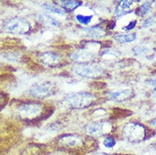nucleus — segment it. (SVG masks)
<instances>
[{
    "instance_id": "nucleus-1",
    "label": "nucleus",
    "mask_w": 156,
    "mask_h": 155,
    "mask_svg": "<svg viewBox=\"0 0 156 155\" xmlns=\"http://www.w3.org/2000/svg\"><path fill=\"white\" fill-rule=\"evenodd\" d=\"M95 97L93 94L86 92L71 93L66 97V104L71 109H85L94 103Z\"/></svg>"
},
{
    "instance_id": "nucleus-2",
    "label": "nucleus",
    "mask_w": 156,
    "mask_h": 155,
    "mask_svg": "<svg viewBox=\"0 0 156 155\" xmlns=\"http://www.w3.org/2000/svg\"><path fill=\"white\" fill-rule=\"evenodd\" d=\"M147 134V129L144 125L136 122H130L123 128V135L129 142L136 143L144 139Z\"/></svg>"
},
{
    "instance_id": "nucleus-3",
    "label": "nucleus",
    "mask_w": 156,
    "mask_h": 155,
    "mask_svg": "<svg viewBox=\"0 0 156 155\" xmlns=\"http://www.w3.org/2000/svg\"><path fill=\"white\" fill-rule=\"evenodd\" d=\"M73 72L83 78H98L103 75L104 70L98 65L87 63L76 65L73 67Z\"/></svg>"
},
{
    "instance_id": "nucleus-4",
    "label": "nucleus",
    "mask_w": 156,
    "mask_h": 155,
    "mask_svg": "<svg viewBox=\"0 0 156 155\" xmlns=\"http://www.w3.org/2000/svg\"><path fill=\"white\" fill-rule=\"evenodd\" d=\"M43 107L37 103H25L18 108L17 113L20 119L27 121L35 120L41 115Z\"/></svg>"
},
{
    "instance_id": "nucleus-5",
    "label": "nucleus",
    "mask_w": 156,
    "mask_h": 155,
    "mask_svg": "<svg viewBox=\"0 0 156 155\" xmlns=\"http://www.w3.org/2000/svg\"><path fill=\"white\" fill-rule=\"evenodd\" d=\"M4 29L14 34H26L31 31V26L27 20L20 17H14L6 20L4 24Z\"/></svg>"
},
{
    "instance_id": "nucleus-6",
    "label": "nucleus",
    "mask_w": 156,
    "mask_h": 155,
    "mask_svg": "<svg viewBox=\"0 0 156 155\" xmlns=\"http://www.w3.org/2000/svg\"><path fill=\"white\" fill-rule=\"evenodd\" d=\"M55 93V86L49 82H39L31 86L30 94L37 98H44L52 96Z\"/></svg>"
},
{
    "instance_id": "nucleus-7",
    "label": "nucleus",
    "mask_w": 156,
    "mask_h": 155,
    "mask_svg": "<svg viewBox=\"0 0 156 155\" xmlns=\"http://www.w3.org/2000/svg\"><path fill=\"white\" fill-rule=\"evenodd\" d=\"M109 130V124L105 121H94L87 125L86 131L91 136H102Z\"/></svg>"
},
{
    "instance_id": "nucleus-8",
    "label": "nucleus",
    "mask_w": 156,
    "mask_h": 155,
    "mask_svg": "<svg viewBox=\"0 0 156 155\" xmlns=\"http://www.w3.org/2000/svg\"><path fill=\"white\" fill-rule=\"evenodd\" d=\"M70 58L77 64H87L94 58V51H91L87 48H82L74 52Z\"/></svg>"
},
{
    "instance_id": "nucleus-9",
    "label": "nucleus",
    "mask_w": 156,
    "mask_h": 155,
    "mask_svg": "<svg viewBox=\"0 0 156 155\" xmlns=\"http://www.w3.org/2000/svg\"><path fill=\"white\" fill-rule=\"evenodd\" d=\"M38 59L43 65L55 67L60 61V57L54 52H44L38 56Z\"/></svg>"
},
{
    "instance_id": "nucleus-10",
    "label": "nucleus",
    "mask_w": 156,
    "mask_h": 155,
    "mask_svg": "<svg viewBox=\"0 0 156 155\" xmlns=\"http://www.w3.org/2000/svg\"><path fill=\"white\" fill-rule=\"evenodd\" d=\"M133 1H125V0L120 1L118 3V4H117L115 13L116 18H121L122 16H124L126 15L129 14V13H131L132 11H130L129 9L133 5Z\"/></svg>"
},
{
    "instance_id": "nucleus-11",
    "label": "nucleus",
    "mask_w": 156,
    "mask_h": 155,
    "mask_svg": "<svg viewBox=\"0 0 156 155\" xmlns=\"http://www.w3.org/2000/svg\"><path fill=\"white\" fill-rule=\"evenodd\" d=\"M133 91L129 89L120 90V91H115V92H110L109 93V97L115 101H125L128 99L129 97L132 96Z\"/></svg>"
},
{
    "instance_id": "nucleus-12",
    "label": "nucleus",
    "mask_w": 156,
    "mask_h": 155,
    "mask_svg": "<svg viewBox=\"0 0 156 155\" xmlns=\"http://www.w3.org/2000/svg\"><path fill=\"white\" fill-rule=\"evenodd\" d=\"M37 19L41 23H43V25L48 26H52V27H58V26H59V21L58 19L52 17L48 14H45V13L38 14Z\"/></svg>"
},
{
    "instance_id": "nucleus-13",
    "label": "nucleus",
    "mask_w": 156,
    "mask_h": 155,
    "mask_svg": "<svg viewBox=\"0 0 156 155\" xmlns=\"http://www.w3.org/2000/svg\"><path fill=\"white\" fill-rule=\"evenodd\" d=\"M59 143L67 147H75L82 144V140L78 136H73V135H67L61 137L59 139Z\"/></svg>"
},
{
    "instance_id": "nucleus-14",
    "label": "nucleus",
    "mask_w": 156,
    "mask_h": 155,
    "mask_svg": "<svg viewBox=\"0 0 156 155\" xmlns=\"http://www.w3.org/2000/svg\"><path fill=\"white\" fill-rule=\"evenodd\" d=\"M115 40L119 43H129L135 41L136 38V33H128V34H115L114 37Z\"/></svg>"
},
{
    "instance_id": "nucleus-15",
    "label": "nucleus",
    "mask_w": 156,
    "mask_h": 155,
    "mask_svg": "<svg viewBox=\"0 0 156 155\" xmlns=\"http://www.w3.org/2000/svg\"><path fill=\"white\" fill-rule=\"evenodd\" d=\"M85 31L90 37H94V38H100V37H103L105 35V31L98 26L87 28V29H85Z\"/></svg>"
},
{
    "instance_id": "nucleus-16",
    "label": "nucleus",
    "mask_w": 156,
    "mask_h": 155,
    "mask_svg": "<svg viewBox=\"0 0 156 155\" xmlns=\"http://www.w3.org/2000/svg\"><path fill=\"white\" fill-rule=\"evenodd\" d=\"M60 4H61L63 9H66L68 11H73L76 9L78 8L79 6H81L82 3L80 2V1H74V0L70 1V0H68V1H61Z\"/></svg>"
},
{
    "instance_id": "nucleus-17",
    "label": "nucleus",
    "mask_w": 156,
    "mask_h": 155,
    "mask_svg": "<svg viewBox=\"0 0 156 155\" xmlns=\"http://www.w3.org/2000/svg\"><path fill=\"white\" fill-rule=\"evenodd\" d=\"M42 7L45 11L49 12V13H54V14H56V15H59V16H65L66 15V12L61 9L57 7V6H55V4H44Z\"/></svg>"
},
{
    "instance_id": "nucleus-18",
    "label": "nucleus",
    "mask_w": 156,
    "mask_h": 155,
    "mask_svg": "<svg viewBox=\"0 0 156 155\" xmlns=\"http://www.w3.org/2000/svg\"><path fill=\"white\" fill-rule=\"evenodd\" d=\"M150 9H151V2H145L136 9V14L140 16H146L150 11Z\"/></svg>"
},
{
    "instance_id": "nucleus-19",
    "label": "nucleus",
    "mask_w": 156,
    "mask_h": 155,
    "mask_svg": "<svg viewBox=\"0 0 156 155\" xmlns=\"http://www.w3.org/2000/svg\"><path fill=\"white\" fill-rule=\"evenodd\" d=\"M76 19L78 22L82 25H87L91 22V20L93 19V16H83L79 14L76 16Z\"/></svg>"
},
{
    "instance_id": "nucleus-20",
    "label": "nucleus",
    "mask_w": 156,
    "mask_h": 155,
    "mask_svg": "<svg viewBox=\"0 0 156 155\" xmlns=\"http://www.w3.org/2000/svg\"><path fill=\"white\" fill-rule=\"evenodd\" d=\"M133 52L135 55H142L148 52V48L144 46L138 45V46H136L133 48Z\"/></svg>"
},
{
    "instance_id": "nucleus-21",
    "label": "nucleus",
    "mask_w": 156,
    "mask_h": 155,
    "mask_svg": "<svg viewBox=\"0 0 156 155\" xmlns=\"http://www.w3.org/2000/svg\"><path fill=\"white\" fill-rule=\"evenodd\" d=\"M115 143H116L115 140L114 139L113 137H111V136H108V137H106L105 139L104 140V146L107 147V148L113 147L115 145Z\"/></svg>"
},
{
    "instance_id": "nucleus-22",
    "label": "nucleus",
    "mask_w": 156,
    "mask_h": 155,
    "mask_svg": "<svg viewBox=\"0 0 156 155\" xmlns=\"http://www.w3.org/2000/svg\"><path fill=\"white\" fill-rule=\"evenodd\" d=\"M4 58H7L8 60H10V61H17L19 59V55L16 53H7L4 55Z\"/></svg>"
},
{
    "instance_id": "nucleus-23",
    "label": "nucleus",
    "mask_w": 156,
    "mask_h": 155,
    "mask_svg": "<svg viewBox=\"0 0 156 155\" xmlns=\"http://www.w3.org/2000/svg\"><path fill=\"white\" fill-rule=\"evenodd\" d=\"M153 23H154V19H153L152 17L147 18L145 20H144V22H143V24H142V27L143 28L149 27L150 26H152Z\"/></svg>"
},
{
    "instance_id": "nucleus-24",
    "label": "nucleus",
    "mask_w": 156,
    "mask_h": 155,
    "mask_svg": "<svg viewBox=\"0 0 156 155\" xmlns=\"http://www.w3.org/2000/svg\"><path fill=\"white\" fill-rule=\"evenodd\" d=\"M136 20H133V21H131L130 23L127 25V26H126L123 27V30L124 31H131V30H133V28L136 26Z\"/></svg>"
},
{
    "instance_id": "nucleus-25",
    "label": "nucleus",
    "mask_w": 156,
    "mask_h": 155,
    "mask_svg": "<svg viewBox=\"0 0 156 155\" xmlns=\"http://www.w3.org/2000/svg\"><path fill=\"white\" fill-rule=\"evenodd\" d=\"M148 124H149V125H150L151 127L154 128V129H155V130H156V117L150 120Z\"/></svg>"
},
{
    "instance_id": "nucleus-26",
    "label": "nucleus",
    "mask_w": 156,
    "mask_h": 155,
    "mask_svg": "<svg viewBox=\"0 0 156 155\" xmlns=\"http://www.w3.org/2000/svg\"><path fill=\"white\" fill-rule=\"evenodd\" d=\"M148 83L150 84V85L156 86V78L155 79H150V80H148Z\"/></svg>"
},
{
    "instance_id": "nucleus-27",
    "label": "nucleus",
    "mask_w": 156,
    "mask_h": 155,
    "mask_svg": "<svg viewBox=\"0 0 156 155\" xmlns=\"http://www.w3.org/2000/svg\"><path fill=\"white\" fill-rule=\"evenodd\" d=\"M95 155H108V154H105V153H98V154H95Z\"/></svg>"
},
{
    "instance_id": "nucleus-28",
    "label": "nucleus",
    "mask_w": 156,
    "mask_h": 155,
    "mask_svg": "<svg viewBox=\"0 0 156 155\" xmlns=\"http://www.w3.org/2000/svg\"><path fill=\"white\" fill-rule=\"evenodd\" d=\"M51 155H62V154H60V153H53V154H51Z\"/></svg>"
},
{
    "instance_id": "nucleus-29",
    "label": "nucleus",
    "mask_w": 156,
    "mask_h": 155,
    "mask_svg": "<svg viewBox=\"0 0 156 155\" xmlns=\"http://www.w3.org/2000/svg\"><path fill=\"white\" fill-rule=\"evenodd\" d=\"M154 91H155V92H156V86H155V87H154Z\"/></svg>"
},
{
    "instance_id": "nucleus-30",
    "label": "nucleus",
    "mask_w": 156,
    "mask_h": 155,
    "mask_svg": "<svg viewBox=\"0 0 156 155\" xmlns=\"http://www.w3.org/2000/svg\"><path fill=\"white\" fill-rule=\"evenodd\" d=\"M154 149H155V150H156V144H155V147H154Z\"/></svg>"
},
{
    "instance_id": "nucleus-31",
    "label": "nucleus",
    "mask_w": 156,
    "mask_h": 155,
    "mask_svg": "<svg viewBox=\"0 0 156 155\" xmlns=\"http://www.w3.org/2000/svg\"><path fill=\"white\" fill-rule=\"evenodd\" d=\"M0 98H1V96H0Z\"/></svg>"
}]
</instances>
